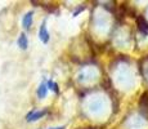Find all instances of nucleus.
<instances>
[{"mask_svg": "<svg viewBox=\"0 0 148 129\" xmlns=\"http://www.w3.org/2000/svg\"><path fill=\"white\" fill-rule=\"evenodd\" d=\"M47 114V110H40V111H38V110H32V111H30V112L26 115V120L28 123H32V121H36V120H39V119H41L42 116Z\"/></svg>", "mask_w": 148, "mask_h": 129, "instance_id": "f257e3e1", "label": "nucleus"}, {"mask_svg": "<svg viewBox=\"0 0 148 129\" xmlns=\"http://www.w3.org/2000/svg\"><path fill=\"white\" fill-rule=\"evenodd\" d=\"M39 38L44 44H48V41H49L50 39V35H49V31H48L47 28V22L42 21V23L40 26V30H39Z\"/></svg>", "mask_w": 148, "mask_h": 129, "instance_id": "f03ea898", "label": "nucleus"}, {"mask_svg": "<svg viewBox=\"0 0 148 129\" xmlns=\"http://www.w3.org/2000/svg\"><path fill=\"white\" fill-rule=\"evenodd\" d=\"M32 16H34V12H27L23 16V18H22V26H23V28L28 30L31 27V25H32Z\"/></svg>", "mask_w": 148, "mask_h": 129, "instance_id": "7ed1b4c3", "label": "nucleus"}, {"mask_svg": "<svg viewBox=\"0 0 148 129\" xmlns=\"http://www.w3.org/2000/svg\"><path fill=\"white\" fill-rule=\"evenodd\" d=\"M17 44H18V47L21 48V49H23V50L27 49L28 48V39H27L26 34H21V35H19L18 40H17Z\"/></svg>", "mask_w": 148, "mask_h": 129, "instance_id": "20e7f679", "label": "nucleus"}, {"mask_svg": "<svg viewBox=\"0 0 148 129\" xmlns=\"http://www.w3.org/2000/svg\"><path fill=\"white\" fill-rule=\"evenodd\" d=\"M48 93V87H47V81H42L40 85H39L38 90H36V94H38V97L40 99L45 98V96H47Z\"/></svg>", "mask_w": 148, "mask_h": 129, "instance_id": "39448f33", "label": "nucleus"}, {"mask_svg": "<svg viewBox=\"0 0 148 129\" xmlns=\"http://www.w3.org/2000/svg\"><path fill=\"white\" fill-rule=\"evenodd\" d=\"M47 87H48V90H53L54 93H59V87L57 83H54L53 80H48L47 81Z\"/></svg>", "mask_w": 148, "mask_h": 129, "instance_id": "423d86ee", "label": "nucleus"}, {"mask_svg": "<svg viewBox=\"0 0 148 129\" xmlns=\"http://www.w3.org/2000/svg\"><path fill=\"white\" fill-rule=\"evenodd\" d=\"M139 30L144 31V32H148V22H146L143 18L139 19Z\"/></svg>", "mask_w": 148, "mask_h": 129, "instance_id": "0eeeda50", "label": "nucleus"}]
</instances>
